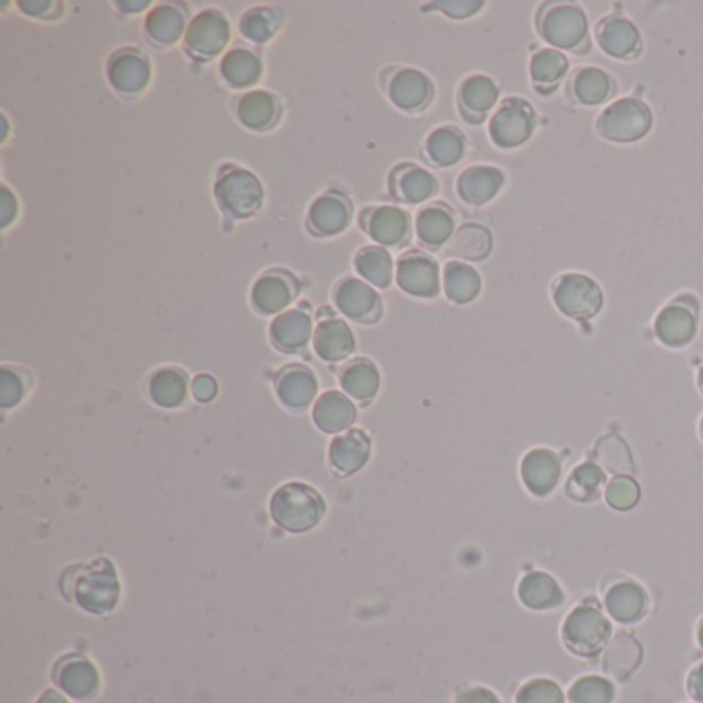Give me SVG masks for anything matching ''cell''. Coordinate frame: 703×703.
I'll use <instances>...</instances> for the list:
<instances>
[{
  "instance_id": "cell-1",
  "label": "cell",
  "mask_w": 703,
  "mask_h": 703,
  "mask_svg": "<svg viewBox=\"0 0 703 703\" xmlns=\"http://www.w3.org/2000/svg\"><path fill=\"white\" fill-rule=\"evenodd\" d=\"M326 504L322 495L304 483H287L271 497V516L287 532H308L324 518Z\"/></svg>"
},
{
  "instance_id": "cell-2",
  "label": "cell",
  "mask_w": 703,
  "mask_h": 703,
  "mask_svg": "<svg viewBox=\"0 0 703 703\" xmlns=\"http://www.w3.org/2000/svg\"><path fill=\"white\" fill-rule=\"evenodd\" d=\"M66 578L73 582L77 605L87 613L103 615L118 605L120 580L110 559H96L89 566L78 567Z\"/></svg>"
},
{
  "instance_id": "cell-3",
  "label": "cell",
  "mask_w": 703,
  "mask_h": 703,
  "mask_svg": "<svg viewBox=\"0 0 703 703\" xmlns=\"http://www.w3.org/2000/svg\"><path fill=\"white\" fill-rule=\"evenodd\" d=\"M215 198L223 213L234 219H248L260 211L264 190L252 172L244 168H225L217 177Z\"/></svg>"
},
{
  "instance_id": "cell-4",
  "label": "cell",
  "mask_w": 703,
  "mask_h": 703,
  "mask_svg": "<svg viewBox=\"0 0 703 703\" xmlns=\"http://www.w3.org/2000/svg\"><path fill=\"white\" fill-rule=\"evenodd\" d=\"M562 638L569 652L582 658H592L599 656L608 642L610 624L596 606H576L564 621Z\"/></svg>"
},
{
  "instance_id": "cell-5",
  "label": "cell",
  "mask_w": 703,
  "mask_h": 703,
  "mask_svg": "<svg viewBox=\"0 0 703 703\" xmlns=\"http://www.w3.org/2000/svg\"><path fill=\"white\" fill-rule=\"evenodd\" d=\"M652 114L640 99L624 98L610 103L596 120V131L610 143H636L648 135Z\"/></svg>"
},
{
  "instance_id": "cell-6",
  "label": "cell",
  "mask_w": 703,
  "mask_h": 703,
  "mask_svg": "<svg viewBox=\"0 0 703 703\" xmlns=\"http://www.w3.org/2000/svg\"><path fill=\"white\" fill-rule=\"evenodd\" d=\"M539 32L553 48L588 50V20L576 4H553L539 17Z\"/></svg>"
},
{
  "instance_id": "cell-7",
  "label": "cell",
  "mask_w": 703,
  "mask_h": 703,
  "mask_svg": "<svg viewBox=\"0 0 703 703\" xmlns=\"http://www.w3.org/2000/svg\"><path fill=\"white\" fill-rule=\"evenodd\" d=\"M553 299L562 312L576 320H590L603 308V292L587 274H562L553 285Z\"/></svg>"
},
{
  "instance_id": "cell-8",
  "label": "cell",
  "mask_w": 703,
  "mask_h": 703,
  "mask_svg": "<svg viewBox=\"0 0 703 703\" xmlns=\"http://www.w3.org/2000/svg\"><path fill=\"white\" fill-rule=\"evenodd\" d=\"M534 131V112L525 99L509 98L489 122V135L497 147L511 149L527 143Z\"/></svg>"
},
{
  "instance_id": "cell-9",
  "label": "cell",
  "mask_w": 703,
  "mask_h": 703,
  "mask_svg": "<svg viewBox=\"0 0 703 703\" xmlns=\"http://www.w3.org/2000/svg\"><path fill=\"white\" fill-rule=\"evenodd\" d=\"M230 41V21L219 9L198 13L186 29V46L195 57H217Z\"/></svg>"
},
{
  "instance_id": "cell-10",
  "label": "cell",
  "mask_w": 703,
  "mask_h": 703,
  "mask_svg": "<svg viewBox=\"0 0 703 703\" xmlns=\"http://www.w3.org/2000/svg\"><path fill=\"white\" fill-rule=\"evenodd\" d=\"M396 283L403 292L417 297H433L440 292V269L428 255L409 252L398 260Z\"/></svg>"
},
{
  "instance_id": "cell-11",
  "label": "cell",
  "mask_w": 703,
  "mask_h": 703,
  "mask_svg": "<svg viewBox=\"0 0 703 703\" xmlns=\"http://www.w3.org/2000/svg\"><path fill=\"white\" fill-rule=\"evenodd\" d=\"M108 81L120 94L137 96L151 81V64L137 50H120L108 62Z\"/></svg>"
},
{
  "instance_id": "cell-12",
  "label": "cell",
  "mask_w": 703,
  "mask_h": 703,
  "mask_svg": "<svg viewBox=\"0 0 703 703\" xmlns=\"http://www.w3.org/2000/svg\"><path fill=\"white\" fill-rule=\"evenodd\" d=\"M334 304L347 318L359 322H373L382 313L380 297L359 279H345L334 292Z\"/></svg>"
},
{
  "instance_id": "cell-13",
  "label": "cell",
  "mask_w": 703,
  "mask_h": 703,
  "mask_svg": "<svg viewBox=\"0 0 703 703\" xmlns=\"http://www.w3.org/2000/svg\"><path fill=\"white\" fill-rule=\"evenodd\" d=\"M351 215L353 209L349 198L336 190H331V193H324L313 200L308 223H310L313 234L336 235L349 225Z\"/></svg>"
},
{
  "instance_id": "cell-14",
  "label": "cell",
  "mask_w": 703,
  "mask_h": 703,
  "mask_svg": "<svg viewBox=\"0 0 703 703\" xmlns=\"http://www.w3.org/2000/svg\"><path fill=\"white\" fill-rule=\"evenodd\" d=\"M297 294V283L289 273L262 274L252 287V304L260 313H276L287 308Z\"/></svg>"
},
{
  "instance_id": "cell-15",
  "label": "cell",
  "mask_w": 703,
  "mask_h": 703,
  "mask_svg": "<svg viewBox=\"0 0 703 703\" xmlns=\"http://www.w3.org/2000/svg\"><path fill=\"white\" fill-rule=\"evenodd\" d=\"M522 481L528 491L536 497L548 495L562 474L559 458L555 452L545 448L530 449L522 460Z\"/></svg>"
},
{
  "instance_id": "cell-16",
  "label": "cell",
  "mask_w": 703,
  "mask_h": 703,
  "mask_svg": "<svg viewBox=\"0 0 703 703\" xmlns=\"http://www.w3.org/2000/svg\"><path fill=\"white\" fill-rule=\"evenodd\" d=\"M361 227L380 246H398L409 235V217L396 207L370 209L366 217H361Z\"/></svg>"
},
{
  "instance_id": "cell-17",
  "label": "cell",
  "mask_w": 703,
  "mask_h": 703,
  "mask_svg": "<svg viewBox=\"0 0 703 703\" xmlns=\"http://www.w3.org/2000/svg\"><path fill=\"white\" fill-rule=\"evenodd\" d=\"M371 442L366 431L349 430L336 435L329 449V460L338 474H353L370 458Z\"/></svg>"
},
{
  "instance_id": "cell-18",
  "label": "cell",
  "mask_w": 703,
  "mask_h": 703,
  "mask_svg": "<svg viewBox=\"0 0 703 703\" xmlns=\"http://www.w3.org/2000/svg\"><path fill=\"white\" fill-rule=\"evenodd\" d=\"M695 331H698L695 310L681 304L666 306L654 322V333L668 347L689 345L695 336Z\"/></svg>"
},
{
  "instance_id": "cell-19",
  "label": "cell",
  "mask_w": 703,
  "mask_h": 703,
  "mask_svg": "<svg viewBox=\"0 0 703 703\" xmlns=\"http://www.w3.org/2000/svg\"><path fill=\"white\" fill-rule=\"evenodd\" d=\"M504 186V174L491 165L467 168L456 182V193L472 207L485 205Z\"/></svg>"
},
{
  "instance_id": "cell-20",
  "label": "cell",
  "mask_w": 703,
  "mask_h": 703,
  "mask_svg": "<svg viewBox=\"0 0 703 703\" xmlns=\"http://www.w3.org/2000/svg\"><path fill=\"white\" fill-rule=\"evenodd\" d=\"M388 94H391L392 103L398 106L400 110L419 112L430 103L433 87H431L430 78L425 77L423 73L405 69L392 77Z\"/></svg>"
},
{
  "instance_id": "cell-21",
  "label": "cell",
  "mask_w": 703,
  "mask_h": 703,
  "mask_svg": "<svg viewBox=\"0 0 703 703\" xmlns=\"http://www.w3.org/2000/svg\"><path fill=\"white\" fill-rule=\"evenodd\" d=\"M605 606L615 621L629 626L644 617L648 610V594L644 588L636 582H619L606 590Z\"/></svg>"
},
{
  "instance_id": "cell-22",
  "label": "cell",
  "mask_w": 703,
  "mask_h": 703,
  "mask_svg": "<svg viewBox=\"0 0 703 703\" xmlns=\"http://www.w3.org/2000/svg\"><path fill=\"white\" fill-rule=\"evenodd\" d=\"M312 336V318L306 310L281 312L271 324V341L281 351L304 349Z\"/></svg>"
},
{
  "instance_id": "cell-23",
  "label": "cell",
  "mask_w": 703,
  "mask_h": 703,
  "mask_svg": "<svg viewBox=\"0 0 703 703\" xmlns=\"http://www.w3.org/2000/svg\"><path fill=\"white\" fill-rule=\"evenodd\" d=\"M355 349V338L347 322L329 318L313 331V351L324 361H343Z\"/></svg>"
},
{
  "instance_id": "cell-24",
  "label": "cell",
  "mask_w": 703,
  "mask_h": 703,
  "mask_svg": "<svg viewBox=\"0 0 703 703\" xmlns=\"http://www.w3.org/2000/svg\"><path fill=\"white\" fill-rule=\"evenodd\" d=\"M599 46L613 59H631L640 50V34L631 21L608 17L599 23Z\"/></svg>"
},
{
  "instance_id": "cell-25",
  "label": "cell",
  "mask_w": 703,
  "mask_h": 703,
  "mask_svg": "<svg viewBox=\"0 0 703 703\" xmlns=\"http://www.w3.org/2000/svg\"><path fill=\"white\" fill-rule=\"evenodd\" d=\"M57 683L73 700H89L96 695L99 675L96 666L85 658L73 656L57 668Z\"/></svg>"
},
{
  "instance_id": "cell-26",
  "label": "cell",
  "mask_w": 703,
  "mask_h": 703,
  "mask_svg": "<svg viewBox=\"0 0 703 703\" xmlns=\"http://www.w3.org/2000/svg\"><path fill=\"white\" fill-rule=\"evenodd\" d=\"M318 392L316 375L304 366H287L276 378V396L289 409H304Z\"/></svg>"
},
{
  "instance_id": "cell-27",
  "label": "cell",
  "mask_w": 703,
  "mask_h": 703,
  "mask_svg": "<svg viewBox=\"0 0 703 703\" xmlns=\"http://www.w3.org/2000/svg\"><path fill=\"white\" fill-rule=\"evenodd\" d=\"M235 114L244 126L252 131H269L281 116V106L269 91H250L239 98Z\"/></svg>"
},
{
  "instance_id": "cell-28",
  "label": "cell",
  "mask_w": 703,
  "mask_h": 703,
  "mask_svg": "<svg viewBox=\"0 0 703 703\" xmlns=\"http://www.w3.org/2000/svg\"><path fill=\"white\" fill-rule=\"evenodd\" d=\"M186 11L180 9L177 4L161 2L153 7L145 21V32L149 39H153L159 46H170L176 44L186 32Z\"/></svg>"
},
{
  "instance_id": "cell-29",
  "label": "cell",
  "mask_w": 703,
  "mask_h": 703,
  "mask_svg": "<svg viewBox=\"0 0 703 703\" xmlns=\"http://www.w3.org/2000/svg\"><path fill=\"white\" fill-rule=\"evenodd\" d=\"M313 423L324 433L345 431L355 421V407L341 392H324L313 405Z\"/></svg>"
},
{
  "instance_id": "cell-30",
  "label": "cell",
  "mask_w": 703,
  "mask_h": 703,
  "mask_svg": "<svg viewBox=\"0 0 703 703\" xmlns=\"http://www.w3.org/2000/svg\"><path fill=\"white\" fill-rule=\"evenodd\" d=\"M497 101V87L485 75H472L460 85L458 103L469 122H481Z\"/></svg>"
},
{
  "instance_id": "cell-31",
  "label": "cell",
  "mask_w": 703,
  "mask_h": 703,
  "mask_svg": "<svg viewBox=\"0 0 703 703\" xmlns=\"http://www.w3.org/2000/svg\"><path fill=\"white\" fill-rule=\"evenodd\" d=\"M391 190L392 196L410 202V205H417V202H423L435 195L437 182L430 172H425L417 165H400L392 174Z\"/></svg>"
},
{
  "instance_id": "cell-32",
  "label": "cell",
  "mask_w": 703,
  "mask_h": 703,
  "mask_svg": "<svg viewBox=\"0 0 703 703\" xmlns=\"http://www.w3.org/2000/svg\"><path fill=\"white\" fill-rule=\"evenodd\" d=\"M520 603L532 610H548L564 603V592L555 578L545 571H532L522 578L518 587Z\"/></svg>"
},
{
  "instance_id": "cell-33",
  "label": "cell",
  "mask_w": 703,
  "mask_h": 703,
  "mask_svg": "<svg viewBox=\"0 0 703 703\" xmlns=\"http://www.w3.org/2000/svg\"><path fill=\"white\" fill-rule=\"evenodd\" d=\"M642 663V645L629 636L617 633L605 650V670L617 681L629 679Z\"/></svg>"
},
{
  "instance_id": "cell-34",
  "label": "cell",
  "mask_w": 703,
  "mask_h": 703,
  "mask_svg": "<svg viewBox=\"0 0 703 703\" xmlns=\"http://www.w3.org/2000/svg\"><path fill=\"white\" fill-rule=\"evenodd\" d=\"M341 386L355 400H370L380 388V371L370 359H355L341 371Z\"/></svg>"
},
{
  "instance_id": "cell-35",
  "label": "cell",
  "mask_w": 703,
  "mask_h": 703,
  "mask_svg": "<svg viewBox=\"0 0 703 703\" xmlns=\"http://www.w3.org/2000/svg\"><path fill=\"white\" fill-rule=\"evenodd\" d=\"M188 392V378L182 370L176 368H163L156 371L149 382V394L153 403L163 409L180 407Z\"/></svg>"
},
{
  "instance_id": "cell-36",
  "label": "cell",
  "mask_w": 703,
  "mask_h": 703,
  "mask_svg": "<svg viewBox=\"0 0 703 703\" xmlns=\"http://www.w3.org/2000/svg\"><path fill=\"white\" fill-rule=\"evenodd\" d=\"M417 235L423 244L437 248L446 244L454 234V217L444 205H431L417 215Z\"/></svg>"
},
{
  "instance_id": "cell-37",
  "label": "cell",
  "mask_w": 703,
  "mask_h": 703,
  "mask_svg": "<svg viewBox=\"0 0 703 703\" xmlns=\"http://www.w3.org/2000/svg\"><path fill=\"white\" fill-rule=\"evenodd\" d=\"M262 64L248 48H234L221 60V75L232 87H250L260 78Z\"/></svg>"
},
{
  "instance_id": "cell-38",
  "label": "cell",
  "mask_w": 703,
  "mask_h": 703,
  "mask_svg": "<svg viewBox=\"0 0 703 703\" xmlns=\"http://www.w3.org/2000/svg\"><path fill=\"white\" fill-rule=\"evenodd\" d=\"M444 292L454 304H469L481 292V276L465 262H448L444 269Z\"/></svg>"
},
{
  "instance_id": "cell-39",
  "label": "cell",
  "mask_w": 703,
  "mask_h": 703,
  "mask_svg": "<svg viewBox=\"0 0 703 703\" xmlns=\"http://www.w3.org/2000/svg\"><path fill=\"white\" fill-rule=\"evenodd\" d=\"M571 94L584 106H599L613 94V81L601 69H582L574 75Z\"/></svg>"
},
{
  "instance_id": "cell-40",
  "label": "cell",
  "mask_w": 703,
  "mask_h": 703,
  "mask_svg": "<svg viewBox=\"0 0 703 703\" xmlns=\"http://www.w3.org/2000/svg\"><path fill=\"white\" fill-rule=\"evenodd\" d=\"M425 151L435 165L448 168L465 156V137L452 126H440L428 137Z\"/></svg>"
},
{
  "instance_id": "cell-41",
  "label": "cell",
  "mask_w": 703,
  "mask_h": 703,
  "mask_svg": "<svg viewBox=\"0 0 703 703\" xmlns=\"http://www.w3.org/2000/svg\"><path fill=\"white\" fill-rule=\"evenodd\" d=\"M355 271L375 287H388L392 283V258L380 246H366L355 255Z\"/></svg>"
},
{
  "instance_id": "cell-42",
  "label": "cell",
  "mask_w": 703,
  "mask_h": 703,
  "mask_svg": "<svg viewBox=\"0 0 703 703\" xmlns=\"http://www.w3.org/2000/svg\"><path fill=\"white\" fill-rule=\"evenodd\" d=\"M491 252V234L483 225L467 223L449 242V255L465 260H483Z\"/></svg>"
},
{
  "instance_id": "cell-43",
  "label": "cell",
  "mask_w": 703,
  "mask_h": 703,
  "mask_svg": "<svg viewBox=\"0 0 703 703\" xmlns=\"http://www.w3.org/2000/svg\"><path fill=\"white\" fill-rule=\"evenodd\" d=\"M281 21H283V15L276 9L255 7L242 15L239 32L244 38L250 39L255 44H264L279 32Z\"/></svg>"
},
{
  "instance_id": "cell-44",
  "label": "cell",
  "mask_w": 703,
  "mask_h": 703,
  "mask_svg": "<svg viewBox=\"0 0 703 703\" xmlns=\"http://www.w3.org/2000/svg\"><path fill=\"white\" fill-rule=\"evenodd\" d=\"M567 60L557 50H541L530 60V77L532 83L547 94L566 75Z\"/></svg>"
},
{
  "instance_id": "cell-45",
  "label": "cell",
  "mask_w": 703,
  "mask_h": 703,
  "mask_svg": "<svg viewBox=\"0 0 703 703\" xmlns=\"http://www.w3.org/2000/svg\"><path fill=\"white\" fill-rule=\"evenodd\" d=\"M605 485V470L594 462H584L576 467L567 479V495L576 502H592L601 495Z\"/></svg>"
},
{
  "instance_id": "cell-46",
  "label": "cell",
  "mask_w": 703,
  "mask_h": 703,
  "mask_svg": "<svg viewBox=\"0 0 703 703\" xmlns=\"http://www.w3.org/2000/svg\"><path fill=\"white\" fill-rule=\"evenodd\" d=\"M596 460L601 462V469L605 467L608 472H615L617 477L624 472L633 470L631 452L627 448L626 442L619 435H605L594 449Z\"/></svg>"
},
{
  "instance_id": "cell-47",
  "label": "cell",
  "mask_w": 703,
  "mask_h": 703,
  "mask_svg": "<svg viewBox=\"0 0 703 703\" xmlns=\"http://www.w3.org/2000/svg\"><path fill=\"white\" fill-rule=\"evenodd\" d=\"M569 703H613L615 687L605 677H582L569 687Z\"/></svg>"
},
{
  "instance_id": "cell-48",
  "label": "cell",
  "mask_w": 703,
  "mask_h": 703,
  "mask_svg": "<svg viewBox=\"0 0 703 703\" xmlns=\"http://www.w3.org/2000/svg\"><path fill=\"white\" fill-rule=\"evenodd\" d=\"M606 504L613 509L619 511H627V509L636 508L640 502V485L626 474L615 477L608 485H606Z\"/></svg>"
},
{
  "instance_id": "cell-49",
  "label": "cell",
  "mask_w": 703,
  "mask_h": 703,
  "mask_svg": "<svg viewBox=\"0 0 703 703\" xmlns=\"http://www.w3.org/2000/svg\"><path fill=\"white\" fill-rule=\"evenodd\" d=\"M516 703H566V698L551 679H532L520 687Z\"/></svg>"
},
{
  "instance_id": "cell-50",
  "label": "cell",
  "mask_w": 703,
  "mask_h": 703,
  "mask_svg": "<svg viewBox=\"0 0 703 703\" xmlns=\"http://www.w3.org/2000/svg\"><path fill=\"white\" fill-rule=\"evenodd\" d=\"M23 394H25V382H23L20 371L2 368L0 371V405L4 409H11L20 403Z\"/></svg>"
},
{
  "instance_id": "cell-51",
  "label": "cell",
  "mask_w": 703,
  "mask_h": 703,
  "mask_svg": "<svg viewBox=\"0 0 703 703\" xmlns=\"http://www.w3.org/2000/svg\"><path fill=\"white\" fill-rule=\"evenodd\" d=\"M437 9H442L446 15L454 17V20H465L474 15L477 11L483 9V2L479 0H465V2H437Z\"/></svg>"
},
{
  "instance_id": "cell-52",
  "label": "cell",
  "mask_w": 703,
  "mask_h": 703,
  "mask_svg": "<svg viewBox=\"0 0 703 703\" xmlns=\"http://www.w3.org/2000/svg\"><path fill=\"white\" fill-rule=\"evenodd\" d=\"M456 703H502L488 687H469L458 693Z\"/></svg>"
},
{
  "instance_id": "cell-53",
  "label": "cell",
  "mask_w": 703,
  "mask_h": 703,
  "mask_svg": "<svg viewBox=\"0 0 703 703\" xmlns=\"http://www.w3.org/2000/svg\"><path fill=\"white\" fill-rule=\"evenodd\" d=\"M193 394H195L196 400H200V403L213 400L217 396L215 380L211 375H207V373L198 375V378H195V382H193Z\"/></svg>"
},
{
  "instance_id": "cell-54",
  "label": "cell",
  "mask_w": 703,
  "mask_h": 703,
  "mask_svg": "<svg viewBox=\"0 0 703 703\" xmlns=\"http://www.w3.org/2000/svg\"><path fill=\"white\" fill-rule=\"evenodd\" d=\"M15 215H17V200H15V196L7 186H2L0 188V221H2V227H7L15 219Z\"/></svg>"
},
{
  "instance_id": "cell-55",
  "label": "cell",
  "mask_w": 703,
  "mask_h": 703,
  "mask_svg": "<svg viewBox=\"0 0 703 703\" xmlns=\"http://www.w3.org/2000/svg\"><path fill=\"white\" fill-rule=\"evenodd\" d=\"M687 689H689V695H691L695 702L703 703V663L700 666H695V668H693V673L689 675Z\"/></svg>"
},
{
  "instance_id": "cell-56",
  "label": "cell",
  "mask_w": 703,
  "mask_h": 703,
  "mask_svg": "<svg viewBox=\"0 0 703 703\" xmlns=\"http://www.w3.org/2000/svg\"><path fill=\"white\" fill-rule=\"evenodd\" d=\"M21 9H23V13H27V15H38V17H48V9H52V7H59V2H48V0H44V2H20Z\"/></svg>"
},
{
  "instance_id": "cell-57",
  "label": "cell",
  "mask_w": 703,
  "mask_h": 703,
  "mask_svg": "<svg viewBox=\"0 0 703 703\" xmlns=\"http://www.w3.org/2000/svg\"><path fill=\"white\" fill-rule=\"evenodd\" d=\"M36 703H69V702H66V698H64L62 693H59V691H54V689H48V691H44V693L39 695V700Z\"/></svg>"
},
{
  "instance_id": "cell-58",
  "label": "cell",
  "mask_w": 703,
  "mask_h": 703,
  "mask_svg": "<svg viewBox=\"0 0 703 703\" xmlns=\"http://www.w3.org/2000/svg\"><path fill=\"white\" fill-rule=\"evenodd\" d=\"M120 9H126V13H138L140 9H147L149 2L147 0H140V2H118Z\"/></svg>"
},
{
  "instance_id": "cell-59",
  "label": "cell",
  "mask_w": 703,
  "mask_h": 703,
  "mask_svg": "<svg viewBox=\"0 0 703 703\" xmlns=\"http://www.w3.org/2000/svg\"><path fill=\"white\" fill-rule=\"evenodd\" d=\"M698 640H700V645L703 648V621L702 626H700V631H698Z\"/></svg>"
},
{
  "instance_id": "cell-60",
  "label": "cell",
  "mask_w": 703,
  "mask_h": 703,
  "mask_svg": "<svg viewBox=\"0 0 703 703\" xmlns=\"http://www.w3.org/2000/svg\"><path fill=\"white\" fill-rule=\"evenodd\" d=\"M698 382H700V388H702L703 392V366L702 370H700V378H698Z\"/></svg>"
},
{
  "instance_id": "cell-61",
  "label": "cell",
  "mask_w": 703,
  "mask_h": 703,
  "mask_svg": "<svg viewBox=\"0 0 703 703\" xmlns=\"http://www.w3.org/2000/svg\"><path fill=\"white\" fill-rule=\"evenodd\" d=\"M702 433H703V419H702Z\"/></svg>"
}]
</instances>
